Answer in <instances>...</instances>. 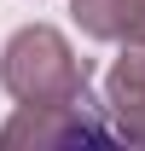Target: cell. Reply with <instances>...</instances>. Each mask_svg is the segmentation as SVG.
Segmentation results:
<instances>
[{
  "label": "cell",
  "instance_id": "6da1fadb",
  "mask_svg": "<svg viewBox=\"0 0 145 151\" xmlns=\"http://www.w3.org/2000/svg\"><path fill=\"white\" fill-rule=\"evenodd\" d=\"M0 87L18 105H58V99H75L87 87V64L75 58V47L64 41V29L29 23L0 52Z\"/></svg>",
  "mask_w": 145,
  "mask_h": 151
},
{
  "label": "cell",
  "instance_id": "7a4b0ae2",
  "mask_svg": "<svg viewBox=\"0 0 145 151\" xmlns=\"http://www.w3.org/2000/svg\"><path fill=\"white\" fill-rule=\"evenodd\" d=\"M105 111L110 105H93L87 87L58 105H18V116L0 128V145L6 151H99L122 139L116 122H105Z\"/></svg>",
  "mask_w": 145,
  "mask_h": 151
},
{
  "label": "cell",
  "instance_id": "3957f363",
  "mask_svg": "<svg viewBox=\"0 0 145 151\" xmlns=\"http://www.w3.org/2000/svg\"><path fill=\"white\" fill-rule=\"evenodd\" d=\"M145 0H70V18L87 41H128Z\"/></svg>",
  "mask_w": 145,
  "mask_h": 151
},
{
  "label": "cell",
  "instance_id": "277c9868",
  "mask_svg": "<svg viewBox=\"0 0 145 151\" xmlns=\"http://www.w3.org/2000/svg\"><path fill=\"white\" fill-rule=\"evenodd\" d=\"M105 105H110V111H145V41H128L122 58L110 64Z\"/></svg>",
  "mask_w": 145,
  "mask_h": 151
},
{
  "label": "cell",
  "instance_id": "5b68a950",
  "mask_svg": "<svg viewBox=\"0 0 145 151\" xmlns=\"http://www.w3.org/2000/svg\"><path fill=\"white\" fill-rule=\"evenodd\" d=\"M110 116H116V134L128 145H145V111H110Z\"/></svg>",
  "mask_w": 145,
  "mask_h": 151
},
{
  "label": "cell",
  "instance_id": "8992f818",
  "mask_svg": "<svg viewBox=\"0 0 145 151\" xmlns=\"http://www.w3.org/2000/svg\"><path fill=\"white\" fill-rule=\"evenodd\" d=\"M128 41H145V12H139V23H134V35H128Z\"/></svg>",
  "mask_w": 145,
  "mask_h": 151
}]
</instances>
